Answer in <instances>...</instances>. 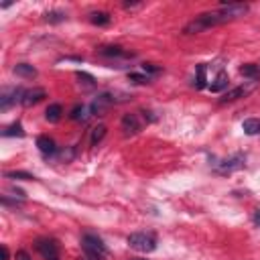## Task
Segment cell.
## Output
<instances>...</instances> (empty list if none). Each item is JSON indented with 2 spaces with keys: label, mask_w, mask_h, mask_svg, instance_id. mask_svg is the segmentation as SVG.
Returning a JSON list of instances; mask_svg holds the SVG:
<instances>
[{
  "label": "cell",
  "mask_w": 260,
  "mask_h": 260,
  "mask_svg": "<svg viewBox=\"0 0 260 260\" xmlns=\"http://www.w3.org/2000/svg\"><path fill=\"white\" fill-rule=\"evenodd\" d=\"M248 93V89L244 87V85H238V87H234V89H230V91H225L223 93V98H219V104H228V102H236V100H240V98H244Z\"/></svg>",
  "instance_id": "obj_13"
},
{
  "label": "cell",
  "mask_w": 260,
  "mask_h": 260,
  "mask_svg": "<svg viewBox=\"0 0 260 260\" xmlns=\"http://www.w3.org/2000/svg\"><path fill=\"white\" fill-rule=\"evenodd\" d=\"M12 71H14L18 77H24V79H32V77H37V69H35L32 65H28V63H16Z\"/></svg>",
  "instance_id": "obj_14"
},
{
  "label": "cell",
  "mask_w": 260,
  "mask_h": 260,
  "mask_svg": "<svg viewBox=\"0 0 260 260\" xmlns=\"http://www.w3.org/2000/svg\"><path fill=\"white\" fill-rule=\"evenodd\" d=\"M0 250H2V260H8V248H6V246H2Z\"/></svg>",
  "instance_id": "obj_30"
},
{
  "label": "cell",
  "mask_w": 260,
  "mask_h": 260,
  "mask_svg": "<svg viewBox=\"0 0 260 260\" xmlns=\"http://www.w3.org/2000/svg\"><path fill=\"white\" fill-rule=\"evenodd\" d=\"M128 244H130V248L148 254V252L156 250V236L152 232H134L128 236Z\"/></svg>",
  "instance_id": "obj_3"
},
{
  "label": "cell",
  "mask_w": 260,
  "mask_h": 260,
  "mask_svg": "<svg viewBox=\"0 0 260 260\" xmlns=\"http://www.w3.org/2000/svg\"><path fill=\"white\" fill-rule=\"evenodd\" d=\"M69 118H71V120H77V122H79V120L83 122V120L87 118V108H85V106H81V104L73 106V108H71V114H69Z\"/></svg>",
  "instance_id": "obj_23"
},
{
  "label": "cell",
  "mask_w": 260,
  "mask_h": 260,
  "mask_svg": "<svg viewBox=\"0 0 260 260\" xmlns=\"http://www.w3.org/2000/svg\"><path fill=\"white\" fill-rule=\"evenodd\" d=\"M95 55L108 59V61H114V59H134V53L126 51L124 47L120 45H102L95 49Z\"/></svg>",
  "instance_id": "obj_7"
},
{
  "label": "cell",
  "mask_w": 260,
  "mask_h": 260,
  "mask_svg": "<svg viewBox=\"0 0 260 260\" xmlns=\"http://www.w3.org/2000/svg\"><path fill=\"white\" fill-rule=\"evenodd\" d=\"M130 260H144V258H130Z\"/></svg>",
  "instance_id": "obj_32"
},
{
  "label": "cell",
  "mask_w": 260,
  "mask_h": 260,
  "mask_svg": "<svg viewBox=\"0 0 260 260\" xmlns=\"http://www.w3.org/2000/svg\"><path fill=\"white\" fill-rule=\"evenodd\" d=\"M252 221H254V225H258V228H260V207H256V209H254V213H252Z\"/></svg>",
  "instance_id": "obj_29"
},
{
  "label": "cell",
  "mask_w": 260,
  "mask_h": 260,
  "mask_svg": "<svg viewBox=\"0 0 260 260\" xmlns=\"http://www.w3.org/2000/svg\"><path fill=\"white\" fill-rule=\"evenodd\" d=\"M2 136H24L22 124H20V122H14V124L6 126V128L2 130Z\"/></svg>",
  "instance_id": "obj_24"
},
{
  "label": "cell",
  "mask_w": 260,
  "mask_h": 260,
  "mask_svg": "<svg viewBox=\"0 0 260 260\" xmlns=\"http://www.w3.org/2000/svg\"><path fill=\"white\" fill-rule=\"evenodd\" d=\"M205 69H207L205 63H199L197 69H195V71H197V77H195V87H197V89H203V87H205V81H207Z\"/></svg>",
  "instance_id": "obj_20"
},
{
  "label": "cell",
  "mask_w": 260,
  "mask_h": 260,
  "mask_svg": "<svg viewBox=\"0 0 260 260\" xmlns=\"http://www.w3.org/2000/svg\"><path fill=\"white\" fill-rule=\"evenodd\" d=\"M244 165H246V154H242V152H236V154H232L230 158H223V160L215 162V167H213V173H215V175H221V177H225V175H232V173L240 171Z\"/></svg>",
  "instance_id": "obj_5"
},
{
  "label": "cell",
  "mask_w": 260,
  "mask_h": 260,
  "mask_svg": "<svg viewBox=\"0 0 260 260\" xmlns=\"http://www.w3.org/2000/svg\"><path fill=\"white\" fill-rule=\"evenodd\" d=\"M142 71H144L146 75H148V73H152V75H154V73H158V71H160V67H156L154 63H142Z\"/></svg>",
  "instance_id": "obj_27"
},
{
  "label": "cell",
  "mask_w": 260,
  "mask_h": 260,
  "mask_svg": "<svg viewBox=\"0 0 260 260\" xmlns=\"http://www.w3.org/2000/svg\"><path fill=\"white\" fill-rule=\"evenodd\" d=\"M81 250H83V256H87L91 260H106V256H108V248H106L104 240L95 234L81 236Z\"/></svg>",
  "instance_id": "obj_2"
},
{
  "label": "cell",
  "mask_w": 260,
  "mask_h": 260,
  "mask_svg": "<svg viewBox=\"0 0 260 260\" xmlns=\"http://www.w3.org/2000/svg\"><path fill=\"white\" fill-rule=\"evenodd\" d=\"M45 20L47 22H63V20H67V14L63 12V10H49V12H45Z\"/></svg>",
  "instance_id": "obj_22"
},
{
  "label": "cell",
  "mask_w": 260,
  "mask_h": 260,
  "mask_svg": "<svg viewBox=\"0 0 260 260\" xmlns=\"http://www.w3.org/2000/svg\"><path fill=\"white\" fill-rule=\"evenodd\" d=\"M116 104V100H114V93H110V91H104V93H98L95 95V100L91 102V106H89V112L91 114H95V116H102L108 108H112Z\"/></svg>",
  "instance_id": "obj_8"
},
{
  "label": "cell",
  "mask_w": 260,
  "mask_h": 260,
  "mask_svg": "<svg viewBox=\"0 0 260 260\" xmlns=\"http://www.w3.org/2000/svg\"><path fill=\"white\" fill-rule=\"evenodd\" d=\"M22 93H24V89H20V87L4 89V91L0 93V110L6 112L14 102H20V100H22Z\"/></svg>",
  "instance_id": "obj_9"
},
{
  "label": "cell",
  "mask_w": 260,
  "mask_h": 260,
  "mask_svg": "<svg viewBox=\"0 0 260 260\" xmlns=\"http://www.w3.org/2000/svg\"><path fill=\"white\" fill-rule=\"evenodd\" d=\"M104 136H106V126H104V124L93 126V128H91V134H89V144H91V146H98V144L104 140Z\"/></svg>",
  "instance_id": "obj_18"
},
{
  "label": "cell",
  "mask_w": 260,
  "mask_h": 260,
  "mask_svg": "<svg viewBox=\"0 0 260 260\" xmlns=\"http://www.w3.org/2000/svg\"><path fill=\"white\" fill-rule=\"evenodd\" d=\"M4 177H6V179H24V181H32V179H35V175L24 173V171H6Z\"/></svg>",
  "instance_id": "obj_25"
},
{
  "label": "cell",
  "mask_w": 260,
  "mask_h": 260,
  "mask_svg": "<svg viewBox=\"0 0 260 260\" xmlns=\"http://www.w3.org/2000/svg\"><path fill=\"white\" fill-rule=\"evenodd\" d=\"M43 98H47V91L43 89V87H32V89H24V93H22V100H20V104L24 106V108H30V106H35V104H39Z\"/></svg>",
  "instance_id": "obj_10"
},
{
  "label": "cell",
  "mask_w": 260,
  "mask_h": 260,
  "mask_svg": "<svg viewBox=\"0 0 260 260\" xmlns=\"http://www.w3.org/2000/svg\"><path fill=\"white\" fill-rule=\"evenodd\" d=\"M223 22H230V20H228V18L223 16V12L217 8V10H211V12H201V14H197L191 22L185 24L183 32H185V35H197V32H203V30H207V28H211V26H217V24H223Z\"/></svg>",
  "instance_id": "obj_1"
},
{
  "label": "cell",
  "mask_w": 260,
  "mask_h": 260,
  "mask_svg": "<svg viewBox=\"0 0 260 260\" xmlns=\"http://www.w3.org/2000/svg\"><path fill=\"white\" fill-rule=\"evenodd\" d=\"M146 114L148 112H132V114H126L122 118V122H120L124 134H136V132L142 130L144 124H148L150 120H154L152 116H146Z\"/></svg>",
  "instance_id": "obj_4"
},
{
  "label": "cell",
  "mask_w": 260,
  "mask_h": 260,
  "mask_svg": "<svg viewBox=\"0 0 260 260\" xmlns=\"http://www.w3.org/2000/svg\"><path fill=\"white\" fill-rule=\"evenodd\" d=\"M37 148L41 150V154H43V156H53V154L57 152L55 140H53L51 136H47V134L37 136Z\"/></svg>",
  "instance_id": "obj_11"
},
{
  "label": "cell",
  "mask_w": 260,
  "mask_h": 260,
  "mask_svg": "<svg viewBox=\"0 0 260 260\" xmlns=\"http://www.w3.org/2000/svg\"><path fill=\"white\" fill-rule=\"evenodd\" d=\"M61 116H63V106L61 104H51L47 110H45V118L49 120V122H59L61 120Z\"/></svg>",
  "instance_id": "obj_16"
},
{
  "label": "cell",
  "mask_w": 260,
  "mask_h": 260,
  "mask_svg": "<svg viewBox=\"0 0 260 260\" xmlns=\"http://www.w3.org/2000/svg\"><path fill=\"white\" fill-rule=\"evenodd\" d=\"M128 79H130L132 83H138V85H142V83H148V81H150V77H148L146 73H128Z\"/></svg>",
  "instance_id": "obj_26"
},
{
  "label": "cell",
  "mask_w": 260,
  "mask_h": 260,
  "mask_svg": "<svg viewBox=\"0 0 260 260\" xmlns=\"http://www.w3.org/2000/svg\"><path fill=\"white\" fill-rule=\"evenodd\" d=\"M242 130H244L248 136L260 134V120H258V118H248V120H244V124H242Z\"/></svg>",
  "instance_id": "obj_19"
},
{
  "label": "cell",
  "mask_w": 260,
  "mask_h": 260,
  "mask_svg": "<svg viewBox=\"0 0 260 260\" xmlns=\"http://www.w3.org/2000/svg\"><path fill=\"white\" fill-rule=\"evenodd\" d=\"M228 73L225 71H219L217 75H215V79H213V83L209 85V89L213 91V93H217V91H221V89H225L228 87Z\"/></svg>",
  "instance_id": "obj_17"
},
{
  "label": "cell",
  "mask_w": 260,
  "mask_h": 260,
  "mask_svg": "<svg viewBox=\"0 0 260 260\" xmlns=\"http://www.w3.org/2000/svg\"><path fill=\"white\" fill-rule=\"evenodd\" d=\"M37 252L41 254L43 260H61L59 244L53 238H39L37 240Z\"/></svg>",
  "instance_id": "obj_6"
},
{
  "label": "cell",
  "mask_w": 260,
  "mask_h": 260,
  "mask_svg": "<svg viewBox=\"0 0 260 260\" xmlns=\"http://www.w3.org/2000/svg\"><path fill=\"white\" fill-rule=\"evenodd\" d=\"M79 260H91V258H87V256H81V258H79Z\"/></svg>",
  "instance_id": "obj_31"
},
{
  "label": "cell",
  "mask_w": 260,
  "mask_h": 260,
  "mask_svg": "<svg viewBox=\"0 0 260 260\" xmlns=\"http://www.w3.org/2000/svg\"><path fill=\"white\" fill-rule=\"evenodd\" d=\"M240 73L244 77H248L250 81H260V65H254V63H246L240 67Z\"/></svg>",
  "instance_id": "obj_15"
},
{
  "label": "cell",
  "mask_w": 260,
  "mask_h": 260,
  "mask_svg": "<svg viewBox=\"0 0 260 260\" xmlns=\"http://www.w3.org/2000/svg\"><path fill=\"white\" fill-rule=\"evenodd\" d=\"M16 260H32V256H30L26 250H18V252H16Z\"/></svg>",
  "instance_id": "obj_28"
},
{
  "label": "cell",
  "mask_w": 260,
  "mask_h": 260,
  "mask_svg": "<svg viewBox=\"0 0 260 260\" xmlns=\"http://www.w3.org/2000/svg\"><path fill=\"white\" fill-rule=\"evenodd\" d=\"M75 77H77L79 85H83V87H95V77H93V75H89V73H85V71H77Z\"/></svg>",
  "instance_id": "obj_21"
},
{
  "label": "cell",
  "mask_w": 260,
  "mask_h": 260,
  "mask_svg": "<svg viewBox=\"0 0 260 260\" xmlns=\"http://www.w3.org/2000/svg\"><path fill=\"white\" fill-rule=\"evenodd\" d=\"M89 22L95 26H108L112 22V16L106 10H93V12H89Z\"/></svg>",
  "instance_id": "obj_12"
}]
</instances>
